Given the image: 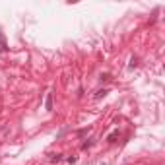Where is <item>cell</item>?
Returning <instances> with one entry per match:
<instances>
[{
    "label": "cell",
    "instance_id": "obj_1",
    "mask_svg": "<svg viewBox=\"0 0 165 165\" xmlns=\"http://www.w3.org/2000/svg\"><path fill=\"white\" fill-rule=\"evenodd\" d=\"M8 41H6V37H4V33L0 31V53H8Z\"/></svg>",
    "mask_w": 165,
    "mask_h": 165
},
{
    "label": "cell",
    "instance_id": "obj_8",
    "mask_svg": "<svg viewBox=\"0 0 165 165\" xmlns=\"http://www.w3.org/2000/svg\"><path fill=\"white\" fill-rule=\"evenodd\" d=\"M136 66H138V58L132 56V58H130V64H128V68H136Z\"/></svg>",
    "mask_w": 165,
    "mask_h": 165
},
{
    "label": "cell",
    "instance_id": "obj_5",
    "mask_svg": "<svg viewBox=\"0 0 165 165\" xmlns=\"http://www.w3.org/2000/svg\"><path fill=\"white\" fill-rule=\"evenodd\" d=\"M107 93H109V89H107V87H103V89H99L97 93H95V99H101V97H105Z\"/></svg>",
    "mask_w": 165,
    "mask_h": 165
},
{
    "label": "cell",
    "instance_id": "obj_6",
    "mask_svg": "<svg viewBox=\"0 0 165 165\" xmlns=\"http://www.w3.org/2000/svg\"><path fill=\"white\" fill-rule=\"evenodd\" d=\"M91 146H93V138H87V140L82 144V150H87V148H91Z\"/></svg>",
    "mask_w": 165,
    "mask_h": 165
},
{
    "label": "cell",
    "instance_id": "obj_4",
    "mask_svg": "<svg viewBox=\"0 0 165 165\" xmlns=\"http://www.w3.org/2000/svg\"><path fill=\"white\" fill-rule=\"evenodd\" d=\"M117 138H119V130L111 132V134H109V138H107V142H109V144H113V142H117Z\"/></svg>",
    "mask_w": 165,
    "mask_h": 165
},
{
    "label": "cell",
    "instance_id": "obj_9",
    "mask_svg": "<svg viewBox=\"0 0 165 165\" xmlns=\"http://www.w3.org/2000/svg\"><path fill=\"white\" fill-rule=\"evenodd\" d=\"M66 161H68V163H76V161H78V157H76V155H70Z\"/></svg>",
    "mask_w": 165,
    "mask_h": 165
},
{
    "label": "cell",
    "instance_id": "obj_7",
    "mask_svg": "<svg viewBox=\"0 0 165 165\" xmlns=\"http://www.w3.org/2000/svg\"><path fill=\"white\" fill-rule=\"evenodd\" d=\"M49 159H51V161H53V163H58V161H60V159H62V155H60V153H53V155H51V157H49Z\"/></svg>",
    "mask_w": 165,
    "mask_h": 165
},
{
    "label": "cell",
    "instance_id": "obj_2",
    "mask_svg": "<svg viewBox=\"0 0 165 165\" xmlns=\"http://www.w3.org/2000/svg\"><path fill=\"white\" fill-rule=\"evenodd\" d=\"M45 109L47 111H53V91L47 93V99H45Z\"/></svg>",
    "mask_w": 165,
    "mask_h": 165
},
{
    "label": "cell",
    "instance_id": "obj_3",
    "mask_svg": "<svg viewBox=\"0 0 165 165\" xmlns=\"http://www.w3.org/2000/svg\"><path fill=\"white\" fill-rule=\"evenodd\" d=\"M111 80H113V76L109 74V72H105V74L99 76V82H101V84H107V82H111Z\"/></svg>",
    "mask_w": 165,
    "mask_h": 165
}]
</instances>
